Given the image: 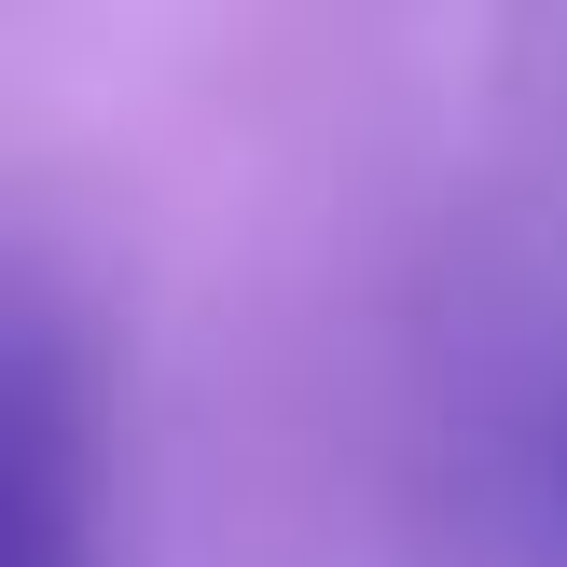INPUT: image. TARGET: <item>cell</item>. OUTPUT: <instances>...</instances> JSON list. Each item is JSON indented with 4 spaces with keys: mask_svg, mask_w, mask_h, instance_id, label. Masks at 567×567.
I'll return each mask as SVG.
<instances>
[{
    "mask_svg": "<svg viewBox=\"0 0 567 567\" xmlns=\"http://www.w3.org/2000/svg\"><path fill=\"white\" fill-rule=\"evenodd\" d=\"M97 526V443H83V360L55 291H14V347H0V567H83Z\"/></svg>",
    "mask_w": 567,
    "mask_h": 567,
    "instance_id": "cell-1",
    "label": "cell"
},
{
    "mask_svg": "<svg viewBox=\"0 0 567 567\" xmlns=\"http://www.w3.org/2000/svg\"><path fill=\"white\" fill-rule=\"evenodd\" d=\"M471 526L485 567H567V319L513 332L471 402Z\"/></svg>",
    "mask_w": 567,
    "mask_h": 567,
    "instance_id": "cell-2",
    "label": "cell"
}]
</instances>
